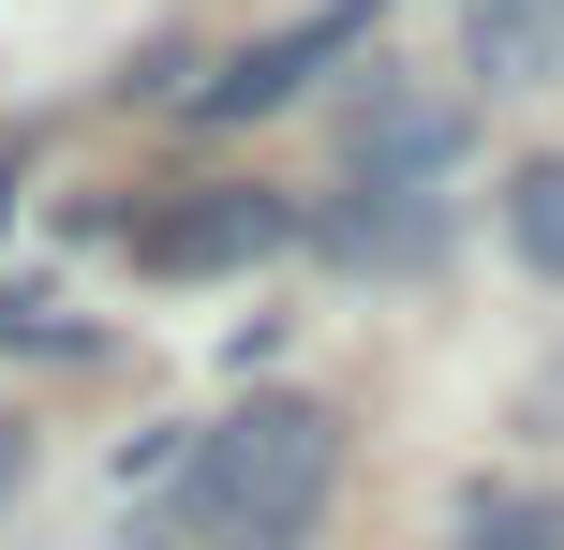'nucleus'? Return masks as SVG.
I'll list each match as a JSON object with an SVG mask.
<instances>
[{"label":"nucleus","instance_id":"nucleus-10","mask_svg":"<svg viewBox=\"0 0 564 550\" xmlns=\"http://www.w3.org/2000/svg\"><path fill=\"white\" fill-rule=\"evenodd\" d=\"M535 432H564V373H550V387H535Z\"/></svg>","mask_w":564,"mask_h":550},{"label":"nucleus","instance_id":"nucleus-2","mask_svg":"<svg viewBox=\"0 0 564 550\" xmlns=\"http://www.w3.org/2000/svg\"><path fill=\"white\" fill-rule=\"evenodd\" d=\"M282 238H297V208H282V194H253V179H208V194L149 208V224H134V254L164 268V283H208V268H268Z\"/></svg>","mask_w":564,"mask_h":550},{"label":"nucleus","instance_id":"nucleus-9","mask_svg":"<svg viewBox=\"0 0 564 550\" xmlns=\"http://www.w3.org/2000/svg\"><path fill=\"white\" fill-rule=\"evenodd\" d=\"M15 476H30V446H15V432H0V506H15Z\"/></svg>","mask_w":564,"mask_h":550},{"label":"nucleus","instance_id":"nucleus-8","mask_svg":"<svg viewBox=\"0 0 564 550\" xmlns=\"http://www.w3.org/2000/svg\"><path fill=\"white\" fill-rule=\"evenodd\" d=\"M460 550H564V506L550 492H490L476 521H460Z\"/></svg>","mask_w":564,"mask_h":550},{"label":"nucleus","instance_id":"nucleus-11","mask_svg":"<svg viewBox=\"0 0 564 550\" xmlns=\"http://www.w3.org/2000/svg\"><path fill=\"white\" fill-rule=\"evenodd\" d=\"M0 224H15V164H0Z\"/></svg>","mask_w":564,"mask_h":550},{"label":"nucleus","instance_id":"nucleus-5","mask_svg":"<svg viewBox=\"0 0 564 550\" xmlns=\"http://www.w3.org/2000/svg\"><path fill=\"white\" fill-rule=\"evenodd\" d=\"M312 238H327L341 268H431L446 254V194H357V179H341V208H312Z\"/></svg>","mask_w":564,"mask_h":550},{"label":"nucleus","instance_id":"nucleus-4","mask_svg":"<svg viewBox=\"0 0 564 550\" xmlns=\"http://www.w3.org/2000/svg\"><path fill=\"white\" fill-rule=\"evenodd\" d=\"M357 30H371V0H327V15H297V30H268V45H238L224 75L194 89V119H268V105H297V89L357 45Z\"/></svg>","mask_w":564,"mask_h":550},{"label":"nucleus","instance_id":"nucleus-3","mask_svg":"<svg viewBox=\"0 0 564 550\" xmlns=\"http://www.w3.org/2000/svg\"><path fill=\"white\" fill-rule=\"evenodd\" d=\"M460 134H476V119H460L446 89H357V119H341V179H357V194H431V179L460 164Z\"/></svg>","mask_w":564,"mask_h":550},{"label":"nucleus","instance_id":"nucleus-1","mask_svg":"<svg viewBox=\"0 0 564 550\" xmlns=\"http://www.w3.org/2000/svg\"><path fill=\"white\" fill-rule=\"evenodd\" d=\"M341 492V417L327 402H238L178 446V550H312Z\"/></svg>","mask_w":564,"mask_h":550},{"label":"nucleus","instance_id":"nucleus-7","mask_svg":"<svg viewBox=\"0 0 564 550\" xmlns=\"http://www.w3.org/2000/svg\"><path fill=\"white\" fill-rule=\"evenodd\" d=\"M506 254L535 268V283H564V164H520L506 179Z\"/></svg>","mask_w":564,"mask_h":550},{"label":"nucleus","instance_id":"nucleus-6","mask_svg":"<svg viewBox=\"0 0 564 550\" xmlns=\"http://www.w3.org/2000/svg\"><path fill=\"white\" fill-rule=\"evenodd\" d=\"M476 75L490 89H550L564 75V0H476Z\"/></svg>","mask_w":564,"mask_h":550}]
</instances>
